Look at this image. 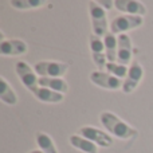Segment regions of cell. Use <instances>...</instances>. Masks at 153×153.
I'll list each match as a JSON object with an SVG mask.
<instances>
[{
  "label": "cell",
  "mask_w": 153,
  "mask_h": 153,
  "mask_svg": "<svg viewBox=\"0 0 153 153\" xmlns=\"http://www.w3.org/2000/svg\"><path fill=\"white\" fill-rule=\"evenodd\" d=\"M98 4H100L101 5V7H102L103 8V10H111V8H113L114 7V1H111V0H108V1H106V0H98Z\"/></svg>",
  "instance_id": "44dd1931"
},
{
  "label": "cell",
  "mask_w": 153,
  "mask_h": 153,
  "mask_svg": "<svg viewBox=\"0 0 153 153\" xmlns=\"http://www.w3.org/2000/svg\"><path fill=\"white\" fill-rule=\"evenodd\" d=\"M89 13L93 24V34L100 38H105L108 35L106 11L97 1H89Z\"/></svg>",
  "instance_id": "7a4b0ae2"
},
{
  "label": "cell",
  "mask_w": 153,
  "mask_h": 153,
  "mask_svg": "<svg viewBox=\"0 0 153 153\" xmlns=\"http://www.w3.org/2000/svg\"><path fill=\"white\" fill-rule=\"evenodd\" d=\"M114 7L118 11L124 12V15H134V16H145L146 8L143 3L136 0H116Z\"/></svg>",
  "instance_id": "8fae6325"
},
{
  "label": "cell",
  "mask_w": 153,
  "mask_h": 153,
  "mask_svg": "<svg viewBox=\"0 0 153 153\" xmlns=\"http://www.w3.org/2000/svg\"><path fill=\"white\" fill-rule=\"evenodd\" d=\"M103 43H105V53L108 62H117V47H118V38L111 32H108L105 38H103Z\"/></svg>",
  "instance_id": "9a60e30c"
},
{
  "label": "cell",
  "mask_w": 153,
  "mask_h": 153,
  "mask_svg": "<svg viewBox=\"0 0 153 153\" xmlns=\"http://www.w3.org/2000/svg\"><path fill=\"white\" fill-rule=\"evenodd\" d=\"M69 141L71 144V146H74L75 149H78V151L83 153H98V148L94 143H91L90 140H87V138L82 137L79 134L70 136Z\"/></svg>",
  "instance_id": "4fadbf2b"
},
{
  "label": "cell",
  "mask_w": 153,
  "mask_h": 153,
  "mask_svg": "<svg viewBox=\"0 0 153 153\" xmlns=\"http://www.w3.org/2000/svg\"><path fill=\"white\" fill-rule=\"evenodd\" d=\"M90 50H91V55L93 54H106L103 39H101L97 35L91 34L90 35Z\"/></svg>",
  "instance_id": "ffe728a7"
},
{
  "label": "cell",
  "mask_w": 153,
  "mask_h": 153,
  "mask_svg": "<svg viewBox=\"0 0 153 153\" xmlns=\"http://www.w3.org/2000/svg\"><path fill=\"white\" fill-rule=\"evenodd\" d=\"M32 94L35 95V98L42 102H48V103H58L61 101H63L65 94H61L58 91H54L51 89L47 87H36V89L32 91Z\"/></svg>",
  "instance_id": "7c38bea8"
},
{
  "label": "cell",
  "mask_w": 153,
  "mask_h": 153,
  "mask_svg": "<svg viewBox=\"0 0 153 153\" xmlns=\"http://www.w3.org/2000/svg\"><path fill=\"white\" fill-rule=\"evenodd\" d=\"M133 55V46L132 39L128 34L118 35V47H117V63L128 66L132 62Z\"/></svg>",
  "instance_id": "9c48e42d"
},
{
  "label": "cell",
  "mask_w": 153,
  "mask_h": 153,
  "mask_svg": "<svg viewBox=\"0 0 153 153\" xmlns=\"http://www.w3.org/2000/svg\"><path fill=\"white\" fill-rule=\"evenodd\" d=\"M106 71L109 73V74H111V75H114L116 78H118V79H125L126 78V75H128V67L126 66H124V65H120V63H117V62H108V65H106Z\"/></svg>",
  "instance_id": "ac0fdd59"
},
{
  "label": "cell",
  "mask_w": 153,
  "mask_h": 153,
  "mask_svg": "<svg viewBox=\"0 0 153 153\" xmlns=\"http://www.w3.org/2000/svg\"><path fill=\"white\" fill-rule=\"evenodd\" d=\"M90 81L95 86H100L106 90H118L122 89V85H124V81L105 71H93L90 74Z\"/></svg>",
  "instance_id": "52a82bcc"
},
{
  "label": "cell",
  "mask_w": 153,
  "mask_h": 153,
  "mask_svg": "<svg viewBox=\"0 0 153 153\" xmlns=\"http://www.w3.org/2000/svg\"><path fill=\"white\" fill-rule=\"evenodd\" d=\"M144 18L134 15H120L110 22V32L111 34H125L126 31L136 30L137 27L143 26Z\"/></svg>",
  "instance_id": "3957f363"
},
{
  "label": "cell",
  "mask_w": 153,
  "mask_h": 153,
  "mask_svg": "<svg viewBox=\"0 0 153 153\" xmlns=\"http://www.w3.org/2000/svg\"><path fill=\"white\" fill-rule=\"evenodd\" d=\"M30 153H45V152H42V151L39 149V151H32V152H30Z\"/></svg>",
  "instance_id": "7402d4cb"
},
{
  "label": "cell",
  "mask_w": 153,
  "mask_h": 153,
  "mask_svg": "<svg viewBox=\"0 0 153 153\" xmlns=\"http://www.w3.org/2000/svg\"><path fill=\"white\" fill-rule=\"evenodd\" d=\"M46 1L43 0H12L11 5L16 10H31V8H39L45 5Z\"/></svg>",
  "instance_id": "d6986e66"
},
{
  "label": "cell",
  "mask_w": 153,
  "mask_h": 153,
  "mask_svg": "<svg viewBox=\"0 0 153 153\" xmlns=\"http://www.w3.org/2000/svg\"><path fill=\"white\" fill-rule=\"evenodd\" d=\"M36 144L40 148V151L45 152V153H58L55 148V144L54 141L51 140V137L47 134V133H43V132H36Z\"/></svg>",
  "instance_id": "e0dca14e"
},
{
  "label": "cell",
  "mask_w": 153,
  "mask_h": 153,
  "mask_svg": "<svg viewBox=\"0 0 153 153\" xmlns=\"http://www.w3.org/2000/svg\"><path fill=\"white\" fill-rule=\"evenodd\" d=\"M15 73L18 78L22 81V83L31 93L36 87H39V78L36 76V71L32 70V67L27 65L26 62H18L15 65Z\"/></svg>",
  "instance_id": "5b68a950"
},
{
  "label": "cell",
  "mask_w": 153,
  "mask_h": 153,
  "mask_svg": "<svg viewBox=\"0 0 153 153\" xmlns=\"http://www.w3.org/2000/svg\"><path fill=\"white\" fill-rule=\"evenodd\" d=\"M69 65L63 62H53V61H40L34 66L36 74L42 78H61L66 74Z\"/></svg>",
  "instance_id": "277c9868"
},
{
  "label": "cell",
  "mask_w": 153,
  "mask_h": 153,
  "mask_svg": "<svg viewBox=\"0 0 153 153\" xmlns=\"http://www.w3.org/2000/svg\"><path fill=\"white\" fill-rule=\"evenodd\" d=\"M100 120L103 128L111 136L120 138V140H130V138H136L138 136L137 129H134L129 124L122 121L121 118H118L111 111H102L100 116Z\"/></svg>",
  "instance_id": "6da1fadb"
},
{
  "label": "cell",
  "mask_w": 153,
  "mask_h": 153,
  "mask_svg": "<svg viewBox=\"0 0 153 153\" xmlns=\"http://www.w3.org/2000/svg\"><path fill=\"white\" fill-rule=\"evenodd\" d=\"M39 86L40 87H47L54 91H58L61 94H65L69 90V85L65 79L62 78H42L39 76Z\"/></svg>",
  "instance_id": "5bb4252c"
},
{
  "label": "cell",
  "mask_w": 153,
  "mask_h": 153,
  "mask_svg": "<svg viewBox=\"0 0 153 153\" xmlns=\"http://www.w3.org/2000/svg\"><path fill=\"white\" fill-rule=\"evenodd\" d=\"M144 76V69L138 62L133 61L129 66V70H128V75L126 78L124 79V85H122V91L129 94V93L134 91L136 87L138 86V83L141 82Z\"/></svg>",
  "instance_id": "ba28073f"
},
{
  "label": "cell",
  "mask_w": 153,
  "mask_h": 153,
  "mask_svg": "<svg viewBox=\"0 0 153 153\" xmlns=\"http://www.w3.org/2000/svg\"><path fill=\"white\" fill-rule=\"evenodd\" d=\"M28 46L22 39H3L0 43V54L4 56H16L26 54Z\"/></svg>",
  "instance_id": "30bf717a"
},
{
  "label": "cell",
  "mask_w": 153,
  "mask_h": 153,
  "mask_svg": "<svg viewBox=\"0 0 153 153\" xmlns=\"http://www.w3.org/2000/svg\"><path fill=\"white\" fill-rule=\"evenodd\" d=\"M78 134L82 137L90 140L91 143H94L95 145L102 146V148H109L113 145V138L111 136H109L108 133L102 132L100 129H95L93 126H82L79 128Z\"/></svg>",
  "instance_id": "8992f818"
},
{
  "label": "cell",
  "mask_w": 153,
  "mask_h": 153,
  "mask_svg": "<svg viewBox=\"0 0 153 153\" xmlns=\"http://www.w3.org/2000/svg\"><path fill=\"white\" fill-rule=\"evenodd\" d=\"M0 100L11 106L18 103V97H16L15 91L4 78H0Z\"/></svg>",
  "instance_id": "2e32d148"
}]
</instances>
